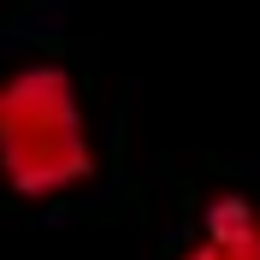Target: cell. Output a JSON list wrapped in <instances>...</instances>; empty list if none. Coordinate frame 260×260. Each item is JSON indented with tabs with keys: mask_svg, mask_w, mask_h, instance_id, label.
Listing matches in <instances>:
<instances>
[{
	"mask_svg": "<svg viewBox=\"0 0 260 260\" xmlns=\"http://www.w3.org/2000/svg\"><path fill=\"white\" fill-rule=\"evenodd\" d=\"M0 178L24 201H53L95 178V142L65 65H18L0 77Z\"/></svg>",
	"mask_w": 260,
	"mask_h": 260,
	"instance_id": "cell-1",
	"label": "cell"
},
{
	"mask_svg": "<svg viewBox=\"0 0 260 260\" xmlns=\"http://www.w3.org/2000/svg\"><path fill=\"white\" fill-rule=\"evenodd\" d=\"M178 260H260V207L225 189L201 207V237Z\"/></svg>",
	"mask_w": 260,
	"mask_h": 260,
	"instance_id": "cell-2",
	"label": "cell"
}]
</instances>
